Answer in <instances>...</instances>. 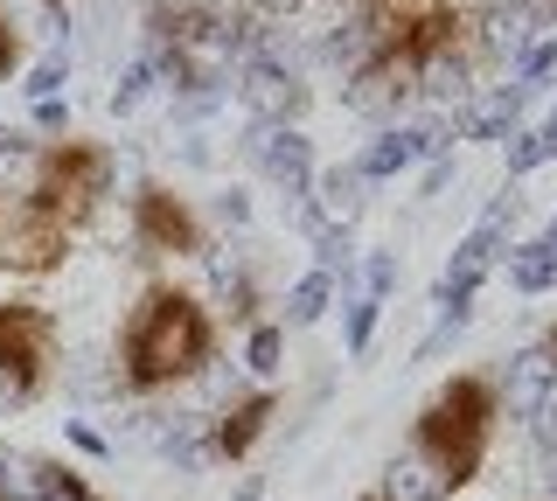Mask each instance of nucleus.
Wrapping results in <instances>:
<instances>
[{
	"instance_id": "nucleus-1",
	"label": "nucleus",
	"mask_w": 557,
	"mask_h": 501,
	"mask_svg": "<svg viewBox=\"0 0 557 501\" xmlns=\"http://www.w3.org/2000/svg\"><path fill=\"white\" fill-rule=\"evenodd\" d=\"M112 181H119V153L104 140H91V133L42 140L28 161L22 196L0 216V272L8 279H49V272H63L70 245L112 202Z\"/></svg>"
},
{
	"instance_id": "nucleus-2",
	"label": "nucleus",
	"mask_w": 557,
	"mask_h": 501,
	"mask_svg": "<svg viewBox=\"0 0 557 501\" xmlns=\"http://www.w3.org/2000/svg\"><path fill=\"white\" fill-rule=\"evenodd\" d=\"M223 349V327L216 314L202 306V292L174 286V279H147L139 300L126 306L119 321V384L126 397H161V390H182L216 362Z\"/></svg>"
},
{
	"instance_id": "nucleus-3",
	"label": "nucleus",
	"mask_w": 557,
	"mask_h": 501,
	"mask_svg": "<svg viewBox=\"0 0 557 501\" xmlns=\"http://www.w3.org/2000/svg\"><path fill=\"white\" fill-rule=\"evenodd\" d=\"M495 431H502V390L487 384V376L460 370V376H446V384L418 404L411 453L432 466V480H440L446 494H460V488L481 480L487 453H495Z\"/></svg>"
},
{
	"instance_id": "nucleus-4",
	"label": "nucleus",
	"mask_w": 557,
	"mask_h": 501,
	"mask_svg": "<svg viewBox=\"0 0 557 501\" xmlns=\"http://www.w3.org/2000/svg\"><path fill=\"white\" fill-rule=\"evenodd\" d=\"M474 42V14L460 0H370V57L362 77L411 91L418 77H432Z\"/></svg>"
},
{
	"instance_id": "nucleus-5",
	"label": "nucleus",
	"mask_w": 557,
	"mask_h": 501,
	"mask_svg": "<svg viewBox=\"0 0 557 501\" xmlns=\"http://www.w3.org/2000/svg\"><path fill=\"white\" fill-rule=\"evenodd\" d=\"M63 370V321L42 300H0V418L42 404Z\"/></svg>"
},
{
	"instance_id": "nucleus-6",
	"label": "nucleus",
	"mask_w": 557,
	"mask_h": 501,
	"mask_svg": "<svg viewBox=\"0 0 557 501\" xmlns=\"http://www.w3.org/2000/svg\"><path fill=\"white\" fill-rule=\"evenodd\" d=\"M126 237H133L139 258H153V265H168V258H202L209 251V230H202L196 202H188L182 188H168V181H139L133 188Z\"/></svg>"
},
{
	"instance_id": "nucleus-7",
	"label": "nucleus",
	"mask_w": 557,
	"mask_h": 501,
	"mask_svg": "<svg viewBox=\"0 0 557 501\" xmlns=\"http://www.w3.org/2000/svg\"><path fill=\"white\" fill-rule=\"evenodd\" d=\"M272 418H278V390H244V397H231V404L216 411V425H209V453L216 460H251L258 453V439L272 431Z\"/></svg>"
},
{
	"instance_id": "nucleus-8",
	"label": "nucleus",
	"mask_w": 557,
	"mask_h": 501,
	"mask_svg": "<svg viewBox=\"0 0 557 501\" xmlns=\"http://www.w3.org/2000/svg\"><path fill=\"white\" fill-rule=\"evenodd\" d=\"M28 494L35 501H112L77 460H57V453H35L28 460Z\"/></svg>"
},
{
	"instance_id": "nucleus-9",
	"label": "nucleus",
	"mask_w": 557,
	"mask_h": 501,
	"mask_svg": "<svg viewBox=\"0 0 557 501\" xmlns=\"http://www.w3.org/2000/svg\"><path fill=\"white\" fill-rule=\"evenodd\" d=\"M147 28L161 42L188 49V42H209V36H216V8H209V0H147Z\"/></svg>"
},
{
	"instance_id": "nucleus-10",
	"label": "nucleus",
	"mask_w": 557,
	"mask_h": 501,
	"mask_svg": "<svg viewBox=\"0 0 557 501\" xmlns=\"http://www.w3.org/2000/svg\"><path fill=\"white\" fill-rule=\"evenodd\" d=\"M22 63H28V36H22V22L0 8V84L22 77Z\"/></svg>"
},
{
	"instance_id": "nucleus-11",
	"label": "nucleus",
	"mask_w": 557,
	"mask_h": 501,
	"mask_svg": "<svg viewBox=\"0 0 557 501\" xmlns=\"http://www.w3.org/2000/svg\"><path fill=\"white\" fill-rule=\"evenodd\" d=\"M0 501H28V494H22V488L8 480V460H0Z\"/></svg>"
},
{
	"instance_id": "nucleus-12",
	"label": "nucleus",
	"mask_w": 557,
	"mask_h": 501,
	"mask_svg": "<svg viewBox=\"0 0 557 501\" xmlns=\"http://www.w3.org/2000/svg\"><path fill=\"white\" fill-rule=\"evenodd\" d=\"M356 501H391V494H383V488H370V494H356Z\"/></svg>"
},
{
	"instance_id": "nucleus-13",
	"label": "nucleus",
	"mask_w": 557,
	"mask_h": 501,
	"mask_svg": "<svg viewBox=\"0 0 557 501\" xmlns=\"http://www.w3.org/2000/svg\"><path fill=\"white\" fill-rule=\"evenodd\" d=\"M42 8H57V14H63V8H70V0H42Z\"/></svg>"
},
{
	"instance_id": "nucleus-14",
	"label": "nucleus",
	"mask_w": 557,
	"mask_h": 501,
	"mask_svg": "<svg viewBox=\"0 0 557 501\" xmlns=\"http://www.w3.org/2000/svg\"><path fill=\"white\" fill-rule=\"evenodd\" d=\"M550 355H557V321H550Z\"/></svg>"
},
{
	"instance_id": "nucleus-15",
	"label": "nucleus",
	"mask_w": 557,
	"mask_h": 501,
	"mask_svg": "<svg viewBox=\"0 0 557 501\" xmlns=\"http://www.w3.org/2000/svg\"><path fill=\"white\" fill-rule=\"evenodd\" d=\"M0 216H8V196H0Z\"/></svg>"
}]
</instances>
